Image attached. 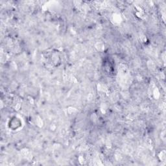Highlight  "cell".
<instances>
[{
    "instance_id": "obj_1",
    "label": "cell",
    "mask_w": 166,
    "mask_h": 166,
    "mask_svg": "<svg viewBox=\"0 0 166 166\" xmlns=\"http://www.w3.org/2000/svg\"><path fill=\"white\" fill-rule=\"evenodd\" d=\"M9 125L10 128L12 130H16L21 126V122L20 120V119H18L17 118L14 117L11 119L9 123Z\"/></svg>"
}]
</instances>
